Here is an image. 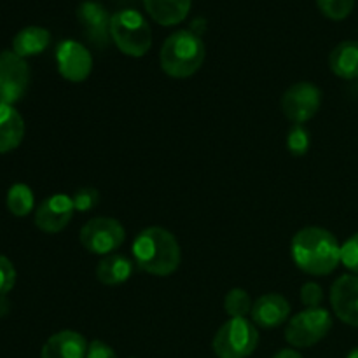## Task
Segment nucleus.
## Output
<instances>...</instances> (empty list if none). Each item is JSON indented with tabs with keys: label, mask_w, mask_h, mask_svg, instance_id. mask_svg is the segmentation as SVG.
<instances>
[{
	"label": "nucleus",
	"mask_w": 358,
	"mask_h": 358,
	"mask_svg": "<svg viewBox=\"0 0 358 358\" xmlns=\"http://www.w3.org/2000/svg\"><path fill=\"white\" fill-rule=\"evenodd\" d=\"M290 254L301 271L311 276H327L341 262V245L331 231L310 226L297 231L290 243Z\"/></svg>",
	"instance_id": "obj_1"
},
{
	"label": "nucleus",
	"mask_w": 358,
	"mask_h": 358,
	"mask_svg": "<svg viewBox=\"0 0 358 358\" xmlns=\"http://www.w3.org/2000/svg\"><path fill=\"white\" fill-rule=\"evenodd\" d=\"M133 257L142 271L154 276H170L182 262L180 243L164 227H147L133 241Z\"/></svg>",
	"instance_id": "obj_2"
},
{
	"label": "nucleus",
	"mask_w": 358,
	"mask_h": 358,
	"mask_svg": "<svg viewBox=\"0 0 358 358\" xmlns=\"http://www.w3.org/2000/svg\"><path fill=\"white\" fill-rule=\"evenodd\" d=\"M205 56V42L199 35L191 30H178L161 45L159 63L166 76L173 79H187L201 69Z\"/></svg>",
	"instance_id": "obj_3"
},
{
	"label": "nucleus",
	"mask_w": 358,
	"mask_h": 358,
	"mask_svg": "<svg viewBox=\"0 0 358 358\" xmlns=\"http://www.w3.org/2000/svg\"><path fill=\"white\" fill-rule=\"evenodd\" d=\"M110 38L122 55L142 58L152 45V30L138 10L121 9L112 14Z\"/></svg>",
	"instance_id": "obj_4"
},
{
	"label": "nucleus",
	"mask_w": 358,
	"mask_h": 358,
	"mask_svg": "<svg viewBox=\"0 0 358 358\" xmlns=\"http://www.w3.org/2000/svg\"><path fill=\"white\" fill-rule=\"evenodd\" d=\"M259 331L248 318H229L213 336L217 358H248L257 350Z\"/></svg>",
	"instance_id": "obj_5"
},
{
	"label": "nucleus",
	"mask_w": 358,
	"mask_h": 358,
	"mask_svg": "<svg viewBox=\"0 0 358 358\" xmlns=\"http://www.w3.org/2000/svg\"><path fill=\"white\" fill-rule=\"evenodd\" d=\"M332 317L325 308H311L294 315L285 329V341L294 348H311L327 338Z\"/></svg>",
	"instance_id": "obj_6"
},
{
	"label": "nucleus",
	"mask_w": 358,
	"mask_h": 358,
	"mask_svg": "<svg viewBox=\"0 0 358 358\" xmlns=\"http://www.w3.org/2000/svg\"><path fill=\"white\" fill-rule=\"evenodd\" d=\"M79 240L90 254L110 255L124 243L126 229L117 219L94 217L84 224Z\"/></svg>",
	"instance_id": "obj_7"
},
{
	"label": "nucleus",
	"mask_w": 358,
	"mask_h": 358,
	"mask_svg": "<svg viewBox=\"0 0 358 358\" xmlns=\"http://www.w3.org/2000/svg\"><path fill=\"white\" fill-rule=\"evenodd\" d=\"M30 84V66L14 51L0 52V103L14 105L24 96Z\"/></svg>",
	"instance_id": "obj_8"
},
{
	"label": "nucleus",
	"mask_w": 358,
	"mask_h": 358,
	"mask_svg": "<svg viewBox=\"0 0 358 358\" xmlns=\"http://www.w3.org/2000/svg\"><path fill=\"white\" fill-rule=\"evenodd\" d=\"M322 91L311 83L292 84L282 96V110L294 124H304L318 114Z\"/></svg>",
	"instance_id": "obj_9"
},
{
	"label": "nucleus",
	"mask_w": 358,
	"mask_h": 358,
	"mask_svg": "<svg viewBox=\"0 0 358 358\" xmlns=\"http://www.w3.org/2000/svg\"><path fill=\"white\" fill-rule=\"evenodd\" d=\"M56 65L63 79L69 83H84L93 70V56L80 42L62 41L56 48Z\"/></svg>",
	"instance_id": "obj_10"
},
{
	"label": "nucleus",
	"mask_w": 358,
	"mask_h": 358,
	"mask_svg": "<svg viewBox=\"0 0 358 358\" xmlns=\"http://www.w3.org/2000/svg\"><path fill=\"white\" fill-rule=\"evenodd\" d=\"M76 206L70 196L52 194L41 203L35 212V226L49 234L59 233L72 220Z\"/></svg>",
	"instance_id": "obj_11"
},
{
	"label": "nucleus",
	"mask_w": 358,
	"mask_h": 358,
	"mask_svg": "<svg viewBox=\"0 0 358 358\" xmlns=\"http://www.w3.org/2000/svg\"><path fill=\"white\" fill-rule=\"evenodd\" d=\"M331 306L343 324L358 327V275H343L336 280L331 287Z\"/></svg>",
	"instance_id": "obj_12"
},
{
	"label": "nucleus",
	"mask_w": 358,
	"mask_h": 358,
	"mask_svg": "<svg viewBox=\"0 0 358 358\" xmlns=\"http://www.w3.org/2000/svg\"><path fill=\"white\" fill-rule=\"evenodd\" d=\"M77 20L83 24L87 38L93 44L100 45V48L107 45L108 38H110L112 16L100 2H94V0L80 2L77 7Z\"/></svg>",
	"instance_id": "obj_13"
},
{
	"label": "nucleus",
	"mask_w": 358,
	"mask_h": 358,
	"mask_svg": "<svg viewBox=\"0 0 358 358\" xmlns=\"http://www.w3.org/2000/svg\"><path fill=\"white\" fill-rule=\"evenodd\" d=\"M290 317V303L282 294H264L252 308V322L262 329H275Z\"/></svg>",
	"instance_id": "obj_14"
},
{
	"label": "nucleus",
	"mask_w": 358,
	"mask_h": 358,
	"mask_svg": "<svg viewBox=\"0 0 358 358\" xmlns=\"http://www.w3.org/2000/svg\"><path fill=\"white\" fill-rule=\"evenodd\" d=\"M87 341L76 331H59L42 346L41 358H86Z\"/></svg>",
	"instance_id": "obj_15"
},
{
	"label": "nucleus",
	"mask_w": 358,
	"mask_h": 358,
	"mask_svg": "<svg viewBox=\"0 0 358 358\" xmlns=\"http://www.w3.org/2000/svg\"><path fill=\"white\" fill-rule=\"evenodd\" d=\"M143 6L157 24L173 27L187 17L192 0H143Z\"/></svg>",
	"instance_id": "obj_16"
},
{
	"label": "nucleus",
	"mask_w": 358,
	"mask_h": 358,
	"mask_svg": "<svg viewBox=\"0 0 358 358\" xmlns=\"http://www.w3.org/2000/svg\"><path fill=\"white\" fill-rule=\"evenodd\" d=\"M24 136V121L13 105L0 103V154L20 147Z\"/></svg>",
	"instance_id": "obj_17"
},
{
	"label": "nucleus",
	"mask_w": 358,
	"mask_h": 358,
	"mask_svg": "<svg viewBox=\"0 0 358 358\" xmlns=\"http://www.w3.org/2000/svg\"><path fill=\"white\" fill-rule=\"evenodd\" d=\"M332 73L346 80L358 79V41H345L329 55Z\"/></svg>",
	"instance_id": "obj_18"
},
{
	"label": "nucleus",
	"mask_w": 358,
	"mask_h": 358,
	"mask_svg": "<svg viewBox=\"0 0 358 358\" xmlns=\"http://www.w3.org/2000/svg\"><path fill=\"white\" fill-rule=\"evenodd\" d=\"M133 275V262L121 254L105 255L96 266V280L103 285H121Z\"/></svg>",
	"instance_id": "obj_19"
},
{
	"label": "nucleus",
	"mask_w": 358,
	"mask_h": 358,
	"mask_svg": "<svg viewBox=\"0 0 358 358\" xmlns=\"http://www.w3.org/2000/svg\"><path fill=\"white\" fill-rule=\"evenodd\" d=\"M51 42V34L42 27H27L13 38V51L21 58L37 56L48 49Z\"/></svg>",
	"instance_id": "obj_20"
},
{
	"label": "nucleus",
	"mask_w": 358,
	"mask_h": 358,
	"mask_svg": "<svg viewBox=\"0 0 358 358\" xmlns=\"http://www.w3.org/2000/svg\"><path fill=\"white\" fill-rule=\"evenodd\" d=\"M35 198L31 189L27 184H14L10 185L7 192V208L13 215L24 217L34 210Z\"/></svg>",
	"instance_id": "obj_21"
},
{
	"label": "nucleus",
	"mask_w": 358,
	"mask_h": 358,
	"mask_svg": "<svg viewBox=\"0 0 358 358\" xmlns=\"http://www.w3.org/2000/svg\"><path fill=\"white\" fill-rule=\"evenodd\" d=\"M252 308H254V301L250 294L240 287L231 289L224 297V310L231 318H247L248 315H252Z\"/></svg>",
	"instance_id": "obj_22"
},
{
	"label": "nucleus",
	"mask_w": 358,
	"mask_h": 358,
	"mask_svg": "<svg viewBox=\"0 0 358 358\" xmlns=\"http://www.w3.org/2000/svg\"><path fill=\"white\" fill-rule=\"evenodd\" d=\"M310 131L303 124H292L287 133V150L292 156H304L310 150Z\"/></svg>",
	"instance_id": "obj_23"
},
{
	"label": "nucleus",
	"mask_w": 358,
	"mask_h": 358,
	"mask_svg": "<svg viewBox=\"0 0 358 358\" xmlns=\"http://www.w3.org/2000/svg\"><path fill=\"white\" fill-rule=\"evenodd\" d=\"M317 6L325 17L341 21L352 14L355 0H317Z\"/></svg>",
	"instance_id": "obj_24"
},
{
	"label": "nucleus",
	"mask_w": 358,
	"mask_h": 358,
	"mask_svg": "<svg viewBox=\"0 0 358 358\" xmlns=\"http://www.w3.org/2000/svg\"><path fill=\"white\" fill-rule=\"evenodd\" d=\"M72 201L76 206V212H90L100 201V192L93 187H83L76 191Z\"/></svg>",
	"instance_id": "obj_25"
},
{
	"label": "nucleus",
	"mask_w": 358,
	"mask_h": 358,
	"mask_svg": "<svg viewBox=\"0 0 358 358\" xmlns=\"http://www.w3.org/2000/svg\"><path fill=\"white\" fill-rule=\"evenodd\" d=\"M301 303L306 310L320 308L324 303V289L317 282H306L301 287Z\"/></svg>",
	"instance_id": "obj_26"
},
{
	"label": "nucleus",
	"mask_w": 358,
	"mask_h": 358,
	"mask_svg": "<svg viewBox=\"0 0 358 358\" xmlns=\"http://www.w3.org/2000/svg\"><path fill=\"white\" fill-rule=\"evenodd\" d=\"M341 262L353 275H358V233L341 245Z\"/></svg>",
	"instance_id": "obj_27"
},
{
	"label": "nucleus",
	"mask_w": 358,
	"mask_h": 358,
	"mask_svg": "<svg viewBox=\"0 0 358 358\" xmlns=\"http://www.w3.org/2000/svg\"><path fill=\"white\" fill-rule=\"evenodd\" d=\"M16 283V269L14 264L6 257L0 255V296H7Z\"/></svg>",
	"instance_id": "obj_28"
},
{
	"label": "nucleus",
	"mask_w": 358,
	"mask_h": 358,
	"mask_svg": "<svg viewBox=\"0 0 358 358\" xmlns=\"http://www.w3.org/2000/svg\"><path fill=\"white\" fill-rule=\"evenodd\" d=\"M86 358H117V355H115L112 346L96 339V341H91L90 346H87Z\"/></svg>",
	"instance_id": "obj_29"
},
{
	"label": "nucleus",
	"mask_w": 358,
	"mask_h": 358,
	"mask_svg": "<svg viewBox=\"0 0 358 358\" xmlns=\"http://www.w3.org/2000/svg\"><path fill=\"white\" fill-rule=\"evenodd\" d=\"M273 358H303L299 352H296V350L292 348H285V350H280L278 353H275Z\"/></svg>",
	"instance_id": "obj_30"
},
{
	"label": "nucleus",
	"mask_w": 358,
	"mask_h": 358,
	"mask_svg": "<svg viewBox=\"0 0 358 358\" xmlns=\"http://www.w3.org/2000/svg\"><path fill=\"white\" fill-rule=\"evenodd\" d=\"M191 27H192L191 31H194L196 35H199V37H201L203 31H205V28H206V21L203 20V17H196V20L192 21Z\"/></svg>",
	"instance_id": "obj_31"
},
{
	"label": "nucleus",
	"mask_w": 358,
	"mask_h": 358,
	"mask_svg": "<svg viewBox=\"0 0 358 358\" xmlns=\"http://www.w3.org/2000/svg\"><path fill=\"white\" fill-rule=\"evenodd\" d=\"M7 311H9V301L6 296H0V317L7 315Z\"/></svg>",
	"instance_id": "obj_32"
},
{
	"label": "nucleus",
	"mask_w": 358,
	"mask_h": 358,
	"mask_svg": "<svg viewBox=\"0 0 358 358\" xmlns=\"http://www.w3.org/2000/svg\"><path fill=\"white\" fill-rule=\"evenodd\" d=\"M346 358H358V348L352 350V352H350V355L346 357Z\"/></svg>",
	"instance_id": "obj_33"
},
{
	"label": "nucleus",
	"mask_w": 358,
	"mask_h": 358,
	"mask_svg": "<svg viewBox=\"0 0 358 358\" xmlns=\"http://www.w3.org/2000/svg\"><path fill=\"white\" fill-rule=\"evenodd\" d=\"M131 358H135V357H131Z\"/></svg>",
	"instance_id": "obj_34"
}]
</instances>
